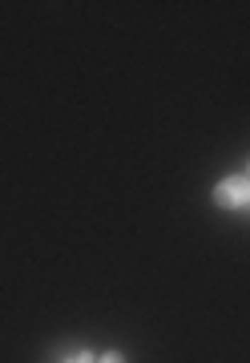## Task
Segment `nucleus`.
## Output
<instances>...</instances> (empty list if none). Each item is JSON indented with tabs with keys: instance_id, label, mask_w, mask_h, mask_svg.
<instances>
[{
	"instance_id": "1",
	"label": "nucleus",
	"mask_w": 250,
	"mask_h": 363,
	"mask_svg": "<svg viewBox=\"0 0 250 363\" xmlns=\"http://www.w3.org/2000/svg\"><path fill=\"white\" fill-rule=\"evenodd\" d=\"M214 202L222 206H246L250 202V178H226L218 190H214Z\"/></svg>"
},
{
	"instance_id": "2",
	"label": "nucleus",
	"mask_w": 250,
	"mask_h": 363,
	"mask_svg": "<svg viewBox=\"0 0 250 363\" xmlns=\"http://www.w3.org/2000/svg\"><path fill=\"white\" fill-rule=\"evenodd\" d=\"M101 363H121V355H106V359H101Z\"/></svg>"
},
{
	"instance_id": "3",
	"label": "nucleus",
	"mask_w": 250,
	"mask_h": 363,
	"mask_svg": "<svg viewBox=\"0 0 250 363\" xmlns=\"http://www.w3.org/2000/svg\"><path fill=\"white\" fill-rule=\"evenodd\" d=\"M73 363H93V359H89V355H77V359H73Z\"/></svg>"
}]
</instances>
